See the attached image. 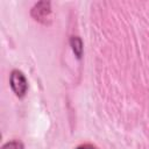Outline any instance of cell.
Here are the masks:
<instances>
[{"label": "cell", "mask_w": 149, "mask_h": 149, "mask_svg": "<svg viewBox=\"0 0 149 149\" xmlns=\"http://www.w3.org/2000/svg\"><path fill=\"white\" fill-rule=\"evenodd\" d=\"M31 16L41 22V23H49L51 20V7L49 1H40L35 3V6L31 8Z\"/></svg>", "instance_id": "7a4b0ae2"}, {"label": "cell", "mask_w": 149, "mask_h": 149, "mask_svg": "<svg viewBox=\"0 0 149 149\" xmlns=\"http://www.w3.org/2000/svg\"><path fill=\"white\" fill-rule=\"evenodd\" d=\"M1 149H24V147H23V143L21 141H19V140H12V141L6 142L1 147Z\"/></svg>", "instance_id": "277c9868"}, {"label": "cell", "mask_w": 149, "mask_h": 149, "mask_svg": "<svg viewBox=\"0 0 149 149\" xmlns=\"http://www.w3.org/2000/svg\"><path fill=\"white\" fill-rule=\"evenodd\" d=\"M76 149H98L95 146L91 144V143H84V144H80L78 146Z\"/></svg>", "instance_id": "5b68a950"}, {"label": "cell", "mask_w": 149, "mask_h": 149, "mask_svg": "<svg viewBox=\"0 0 149 149\" xmlns=\"http://www.w3.org/2000/svg\"><path fill=\"white\" fill-rule=\"evenodd\" d=\"M9 84L16 97L23 98L28 91V81L20 70H13L9 78Z\"/></svg>", "instance_id": "6da1fadb"}, {"label": "cell", "mask_w": 149, "mask_h": 149, "mask_svg": "<svg viewBox=\"0 0 149 149\" xmlns=\"http://www.w3.org/2000/svg\"><path fill=\"white\" fill-rule=\"evenodd\" d=\"M70 43H71L72 50H73L74 55L77 56V58H80L81 54H83V42H81V40L78 36H72L70 38Z\"/></svg>", "instance_id": "3957f363"}]
</instances>
